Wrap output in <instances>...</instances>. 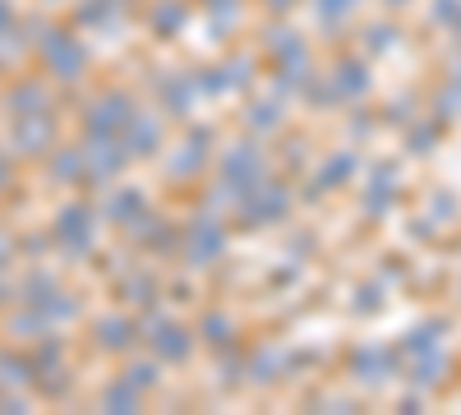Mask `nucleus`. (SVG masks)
<instances>
[{"label":"nucleus","instance_id":"obj_1","mask_svg":"<svg viewBox=\"0 0 461 415\" xmlns=\"http://www.w3.org/2000/svg\"><path fill=\"white\" fill-rule=\"evenodd\" d=\"M37 69L60 88V93H79L93 74V51L84 42V32L69 19H56V28L37 42Z\"/></svg>","mask_w":461,"mask_h":415},{"label":"nucleus","instance_id":"obj_2","mask_svg":"<svg viewBox=\"0 0 461 415\" xmlns=\"http://www.w3.org/2000/svg\"><path fill=\"white\" fill-rule=\"evenodd\" d=\"M217 171V125L189 121L185 134L162 153V185L171 190H194Z\"/></svg>","mask_w":461,"mask_h":415},{"label":"nucleus","instance_id":"obj_3","mask_svg":"<svg viewBox=\"0 0 461 415\" xmlns=\"http://www.w3.org/2000/svg\"><path fill=\"white\" fill-rule=\"evenodd\" d=\"M51 236H56V254L69 263H88L97 258L102 245V217H97V199L93 194H69L56 217H51Z\"/></svg>","mask_w":461,"mask_h":415},{"label":"nucleus","instance_id":"obj_4","mask_svg":"<svg viewBox=\"0 0 461 415\" xmlns=\"http://www.w3.org/2000/svg\"><path fill=\"white\" fill-rule=\"evenodd\" d=\"M230 245V217L199 208L189 221H180V268L185 273H212L217 263L226 258Z\"/></svg>","mask_w":461,"mask_h":415},{"label":"nucleus","instance_id":"obj_5","mask_svg":"<svg viewBox=\"0 0 461 415\" xmlns=\"http://www.w3.org/2000/svg\"><path fill=\"white\" fill-rule=\"evenodd\" d=\"M295 212V185L286 176H267L263 185L245 190L240 208L230 212V226L236 231H263V226H282Z\"/></svg>","mask_w":461,"mask_h":415},{"label":"nucleus","instance_id":"obj_6","mask_svg":"<svg viewBox=\"0 0 461 415\" xmlns=\"http://www.w3.org/2000/svg\"><path fill=\"white\" fill-rule=\"evenodd\" d=\"M74 106H79V134H125L130 116L143 102L130 84H102L88 97H79Z\"/></svg>","mask_w":461,"mask_h":415},{"label":"nucleus","instance_id":"obj_7","mask_svg":"<svg viewBox=\"0 0 461 415\" xmlns=\"http://www.w3.org/2000/svg\"><path fill=\"white\" fill-rule=\"evenodd\" d=\"M23 167H42L56 148L65 143V106L37 111V116H19L10 121V139H5Z\"/></svg>","mask_w":461,"mask_h":415},{"label":"nucleus","instance_id":"obj_8","mask_svg":"<svg viewBox=\"0 0 461 415\" xmlns=\"http://www.w3.org/2000/svg\"><path fill=\"white\" fill-rule=\"evenodd\" d=\"M273 171H277V162L267 158L263 139L240 130L230 143H217V176L230 180V185H240V190H254V185H263Z\"/></svg>","mask_w":461,"mask_h":415},{"label":"nucleus","instance_id":"obj_9","mask_svg":"<svg viewBox=\"0 0 461 415\" xmlns=\"http://www.w3.org/2000/svg\"><path fill=\"white\" fill-rule=\"evenodd\" d=\"M84 337H88V351L93 356H111V360H125L130 351H139L143 342V328L134 319V310H102V314H88L84 323Z\"/></svg>","mask_w":461,"mask_h":415},{"label":"nucleus","instance_id":"obj_10","mask_svg":"<svg viewBox=\"0 0 461 415\" xmlns=\"http://www.w3.org/2000/svg\"><path fill=\"white\" fill-rule=\"evenodd\" d=\"M51 106H65L60 102V88L37 65L23 69V74H14V79H5V88H0V116H5V121L37 116V111H51Z\"/></svg>","mask_w":461,"mask_h":415},{"label":"nucleus","instance_id":"obj_11","mask_svg":"<svg viewBox=\"0 0 461 415\" xmlns=\"http://www.w3.org/2000/svg\"><path fill=\"white\" fill-rule=\"evenodd\" d=\"M84 139V148H88V190L84 194H102V190H111L115 180H125V171L134 167V158H130V148H125V139L121 134H79Z\"/></svg>","mask_w":461,"mask_h":415},{"label":"nucleus","instance_id":"obj_12","mask_svg":"<svg viewBox=\"0 0 461 415\" xmlns=\"http://www.w3.org/2000/svg\"><path fill=\"white\" fill-rule=\"evenodd\" d=\"M171 116L162 106H139L134 116H130V125H125V148H130V158L134 162H162V153L171 148Z\"/></svg>","mask_w":461,"mask_h":415},{"label":"nucleus","instance_id":"obj_13","mask_svg":"<svg viewBox=\"0 0 461 415\" xmlns=\"http://www.w3.org/2000/svg\"><path fill=\"white\" fill-rule=\"evenodd\" d=\"M42 176L60 194H84L88 190V148H84V139H65L42 162Z\"/></svg>","mask_w":461,"mask_h":415},{"label":"nucleus","instance_id":"obj_14","mask_svg":"<svg viewBox=\"0 0 461 415\" xmlns=\"http://www.w3.org/2000/svg\"><path fill=\"white\" fill-rule=\"evenodd\" d=\"M143 347L158 356L167 369H180V365L194 360V351H199V332H194V323L162 319L158 328H148V332H143Z\"/></svg>","mask_w":461,"mask_h":415},{"label":"nucleus","instance_id":"obj_15","mask_svg":"<svg viewBox=\"0 0 461 415\" xmlns=\"http://www.w3.org/2000/svg\"><path fill=\"white\" fill-rule=\"evenodd\" d=\"M111 291L134 314H143V310H152V305H162V300H167V282L152 273V268H143V263H130V268L111 282Z\"/></svg>","mask_w":461,"mask_h":415},{"label":"nucleus","instance_id":"obj_16","mask_svg":"<svg viewBox=\"0 0 461 415\" xmlns=\"http://www.w3.org/2000/svg\"><path fill=\"white\" fill-rule=\"evenodd\" d=\"M199 97H203V88H199V74L194 69H176V74H167V79H158V106L167 111L176 125L194 121Z\"/></svg>","mask_w":461,"mask_h":415},{"label":"nucleus","instance_id":"obj_17","mask_svg":"<svg viewBox=\"0 0 461 415\" xmlns=\"http://www.w3.org/2000/svg\"><path fill=\"white\" fill-rule=\"evenodd\" d=\"M323 74L337 84L341 102H360V97L374 93V69H369V56L365 51H337Z\"/></svg>","mask_w":461,"mask_h":415},{"label":"nucleus","instance_id":"obj_18","mask_svg":"<svg viewBox=\"0 0 461 415\" xmlns=\"http://www.w3.org/2000/svg\"><path fill=\"white\" fill-rule=\"evenodd\" d=\"M356 148H337V153H328L323 162H319V171H314V180L304 185V203H323L328 194H337V190H346L351 185V176H356Z\"/></svg>","mask_w":461,"mask_h":415},{"label":"nucleus","instance_id":"obj_19","mask_svg":"<svg viewBox=\"0 0 461 415\" xmlns=\"http://www.w3.org/2000/svg\"><path fill=\"white\" fill-rule=\"evenodd\" d=\"M194 0H143V28L152 42H176L185 37L189 19H194Z\"/></svg>","mask_w":461,"mask_h":415},{"label":"nucleus","instance_id":"obj_20","mask_svg":"<svg viewBox=\"0 0 461 415\" xmlns=\"http://www.w3.org/2000/svg\"><path fill=\"white\" fill-rule=\"evenodd\" d=\"M291 374V356L277 342H258L254 351H245V383L258 392H273Z\"/></svg>","mask_w":461,"mask_h":415},{"label":"nucleus","instance_id":"obj_21","mask_svg":"<svg viewBox=\"0 0 461 415\" xmlns=\"http://www.w3.org/2000/svg\"><path fill=\"white\" fill-rule=\"evenodd\" d=\"M143 208H148V190H143V185L115 180L111 190L97 194V217H102V226H111V231H121V226H125L134 212H143Z\"/></svg>","mask_w":461,"mask_h":415},{"label":"nucleus","instance_id":"obj_22","mask_svg":"<svg viewBox=\"0 0 461 415\" xmlns=\"http://www.w3.org/2000/svg\"><path fill=\"white\" fill-rule=\"evenodd\" d=\"M65 282H60V273L51 268V263H19V277H14V300L19 305H32V310H42L47 300L60 291Z\"/></svg>","mask_w":461,"mask_h":415},{"label":"nucleus","instance_id":"obj_23","mask_svg":"<svg viewBox=\"0 0 461 415\" xmlns=\"http://www.w3.org/2000/svg\"><path fill=\"white\" fill-rule=\"evenodd\" d=\"M240 130L254 134V139H282L286 134V102L277 97H245L240 106Z\"/></svg>","mask_w":461,"mask_h":415},{"label":"nucleus","instance_id":"obj_24","mask_svg":"<svg viewBox=\"0 0 461 415\" xmlns=\"http://www.w3.org/2000/svg\"><path fill=\"white\" fill-rule=\"evenodd\" d=\"M47 332H51L47 314H42V310H32V305H19V300H14L5 314H0V337H5L10 347H28V351H32Z\"/></svg>","mask_w":461,"mask_h":415},{"label":"nucleus","instance_id":"obj_25","mask_svg":"<svg viewBox=\"0 0 461 415\" xmlns=\"http://www.w3.org/2000/svg\"><path fill=\"white\" fill-rule=\"evenodd\" d=\"M194 332H199V347H208L212 356L240 347V323H236V314L221 310V305H208V310L194 319Z\"/></svg>","mask_w":461,"mask_h":415},{"label":"nucleus","instance_id":"obj_26","mask_svg":"<svg viewBox=\"0 0 461 415\" xmlns=\"http://www.w3.org/2000/svg\"><path fill=\"white\" fill-rule=\"evenodd\" d=\"M148 401L143 388H134L125 374H111V379L97 388V410H115V415H139Z\"/></svg>","mask_w":461,"mask_h":415},{"label":"nucleus","instance_id":"obj_27","mask_svg":"<svg viewBox=\"0 0 461 415\" xmlns=\"http://www.w3.org/2000/svg\"><path fill=\"white\" fill-rule=\"evenodd\" d=\"M221 65H226V74H230V93H254V84H258V65H263V51L258 47H226L221 51Z\"/></svg>","mask_w":461,"mask_h":415},{"label":"nucleus","instance_id":"obj_28","mask_svg":"<svg viewBox=\"0 0 461 415\" xmlns=\"http://www.w3.org/2000/svg\"><path fill=\"white\" fill-rule=\"evenodd\" d=\"M32 65H37V51H32V42L23 37V28L0 32V79H14V74H23Z\"/></svg>","mask_w":461,"mask_h":415},{"label":"nucleus","instance_id":"obj_29","mask_svg":"<svg viewBox=\"0 0 461 415\" xmlns=\"http://www.w3.org/2000/svg\"><path fill=\"white\" fill-rule=\"evenodd\" d=\"M346 374H351L356 383L378 388V383L393 374V360H388V351H378V347H356L351 360H346Z\"/></svg>","mask_w":461,"mask_h":415},{"label":"nucleus","instance_id":"obj_30","mask_svg":"<svg viewBox=\"0 0 461 415\" xmlns=\"http://www.w3.org/2000/svg\"><path fill=\"white\" fill-rule=\"evenodd\" d=\"M121 374H125L134 388H143V392H158V388L167 383V365L152 356V351H130V356L121 360Z\"/></svg>","mask_w":461,"mask_h":415},{"label":"nucleus","instance_id":"obj_31","mask_svg":"<svg viewBox=\"0 0 461 415\" xmlns=\"http://www.w3.org/2000/svg\"><path fill=\"white\" fill-rule=\"evenodd\" d=\"M0 383H5V388H32L37 383V365H32L28 347L0 342Z\"/></svg>","mask_w":461,"mask_h":415},{"label":"nucleus","instance_id":"obj_32","mask_svg":"<svg viewBox=\"0 0 461 415\" xmlns=\"http://www.w3.org/2000/svg\"><path fill=\"white\" fill-rule=\"evenodd\" d=\"M32 365H37V374H42V369H60V365H74V342H69L60 328H51L42 342L32 347Z\"/></svg>","mask_w":461,"mask_h":415},{"label":"nucleus","instance_id":"obj_33","mask_svg":"<svg viewBox=\"0 0 461 415\" xmlns=\"http://www.w3.org/2000/svg\"><path fill=\"white\" fill-rule=\"evenodd\" d=\"M212 388L217 392H240L245 388V351L240 347L217 351V360H212Z\"/></svg>","mask_w":461,"mask_h":415},{"label":"nucleus","instance_id":"obj_34","mask_svg":"<svg viewBox=\"0 0 461 415\" xmlns=\"http://www.w3.org/2000/svg\"><path fill=\"white\" fill-rule=\"evenodd\" d=\"M365 5H369V0H314V19H319L323 37H337L346 28V19L360 14Z\"/></svg>","mask_w":461,"mask_h":415},{"label":"nucleus","instance_id":"obj_35","mask_svg":"<svg viewBox=\"0 0 461 415\" xmlns=\"http://www.w3.org/2000/svg\"><path fill=\"white\" fill-rule=\"evenodd\" d=\"M42 314H47L51 328L79 323V319H84V295H79V291H69V286H60V291L47 300V305H42Z\"/></svg>","mask_w":461,"mask_h":415},{"label":"nucleus","instance_id":"obj_36","mask_svg":"<svg viewBox=\"0 0 461 415\" xmlns=\"http://www.w3.org/2000/svg\"><path fill=\"white\" fill-rule=\"evenodd\" d=\"M37 401H65L74 392V365H60V369H42L32 383Z\"/></svg>","mask_w":461,"mask_h":415},{"label":"nucleus","instance_id":"obj_37","mask_svg":"<svg viewBox=\"0 0 461 415\" xmlns=\"http://www.w3.org/2000/svg\"><path fill=\"white\" fill-rule=\"evenodd\" d=\"M397 47V23H365L360 28V51L365 56H383V51H393Z\"/></svg>","mask_w":461,"mask_h":415},{"label":"nucleus","instance_id":"obj_38","mask_svg":"<svg viewBox=\"0 0 461 415\" xmlns=\"http://www.w3.org/2000/svg\"><path fill=\"white\" fill-rule=\"evenodd\" d=\"M277 167L282 171H304V167H310V139H304V134H282V158H277Z\"/></svg>","mask_w":461,"mask_h":415},{"label":"nucleus","instance_id":"obj_39","mask_svg":"<svg viewBox=\"0 0 461 415\" xmlns=\"http://www.w3.org/2000/svg\"><path fill=\"white\" fill-rule=\"evenodd\" d=\"M194 74H199L203 97H226V93H230V74H226V65H221V60H208V65H199Z\"/></svg>","mask_w":461,"mask_h":415},{"label":"nucleus","instance_id":"obj_40","mask_svg":"<svg viewBox=\"0 0 461 415\" xmlns=\"http://www.w3.org/2000/svg\"><path fill=\"white\" fill-rule=\"evenodd\" d=\"M23 185V162L10 143H0V199H5L10 190H19Z\"/></svg>","mask_w":461,"mask_h":415},{"label":"nucleus","instance_id":"obj_41","mask_svg":"<svg viewBox=\"0 0 461 415\" xmlns=\"http://www.w3.org/2000/svg\"><path fill=\"white\" fill-rule=\"evenodd\" d=\"M56 249V236H51V226L47 231H19V254L23 263H37V258H47Z\"/></svg>","mask_w":461,"mask_h":415},{"label":"nucleus","instance_id":"obj_42","mask_svg":"<svg viewBox=\"0 0 461 415\" xmlns=\"http://www.w3.org/2000/svg\"><path fill=\"white\" fill-rule=\"evenodd\" d=\"M23 263V254H19V231L10 221H0V273H14Z\"/></svg>","mask_w":461,"mask_h":415},{"label":"nucleus","instance_id":"obj_43","mask_svg":"<svg viewBox=\"0 0 461 415\" xmlns=\"http://www.w3.org/2000/svg\"><path fill=\"white\" fill-rule=\"evenodd\" d=\"M314 245H319V236L310 231V226H295V231L286 236V254H291L295 263H304V258H310V254H314Z\"/></svg>","mask_w":461,"mask_h":415},{"label":"nucleus","instance_id":"obj_44","mask_svg":"<svg viewBox=\"0 0 461 415\" xmlns=\"http://www.w3.org/2000/svg\"><path fill=\"white\" fill-rule=\"evenodd\" d=\"M434 332H438V323H425V328H415V332H406V342H402V351H411V356H420V351H429V347H434Z\"/></svg>","mask_w":461,"mask_h":415},{"label":"nucleus","instance_id":"obj_45","mask_svg":"<svg viewBox=\"0 0 461 415\" xmlns=\"http://www.w3.org/2000/svg\"><path fill=\"white\" fill-rule=\"evenodd\" d=\"M295 5H300V0H258L263 19H291V14H295Z\"/></svg>","mask_w":461,"mask_h":415},{"label":"nucleus","instance_id":"obj_46","mask_svg":"<svg viewBox=\"0 0 461 415\" xmlns=\"http://www.w3.org/2000/svg\"><path fill=\"white\" fill-rule=\"evenodd\" d=\"M19 5H14V0H0V32H10V28H19Z\"/></svg>","mask_w":461,"mask_h":415},{"label":"nucleus","instance_id":"obj_47","mask_svg":"<svg viewBox=\"0 0 461 415\" xmlns=\"http://www.w3.org/2000/svg\"><path fill=\"white\" fill-rule=\"evenodd\" d=\"M14 305V277L10 273H0V314H5Z\"/></svg>","mask_w":461,"mask_h":415},{"label":"nucleus","instance_id":"obj_48","mask_svg":"<svg viewBox=\"0 0 461 415\" xmlns=\"http://www.w3.org/2000/svg\"><path fill=\"white\" fill-rule=\"evenodd\" d=\"M383 5H388V10L397 14V10H406V5H411V0H383Z\"/></svg>","mask_w":461,"mask_h":415},{"label":"nucleus","instance_id":"obj_49","mask_svg":"<svg viewBox=\"0 0 461 415\" xmlns=\"http://www.w3.org/2000/svg\"><path fill=\"white\" fill-rule=\"evenodd\" d=\"M0 392H5V383H0Z\"/></svg>","mask_w":461,"mask_h":415},{"label":"nucleus","instance_id":"obj_50","mask_svg":"<svg viewBox=\"0 0 461 415\" xmlns=\"http://www.w3.org/2000/svg\"><path fill=\"white\" fill-rule=\"evenodd\" d=\"M0 203H5V199H0Z\"/></svg>","mask_w":461,"mask_h":415},{"label":"nucleus","instance_id":"obj_51","mask_svg":"<svg viewBox=\"0 0 461 415\" xmlns=\"http://www.w3.org/2000/svg\"><path fill=\"white\" fill-rule=\"evenodd\" d=\"M139 5H143V0H139Z\"/></svg>","mask_w":461,"mask_h":415}]
</instances>
